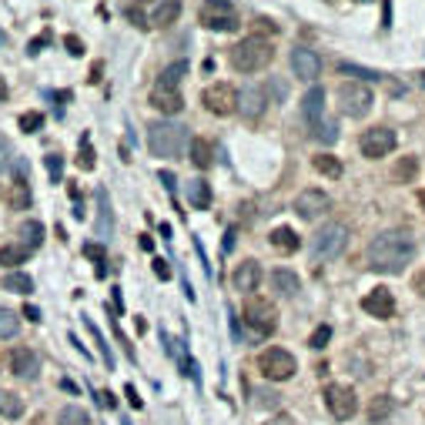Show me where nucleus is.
<instances>
[{
	"instance_id": "f257e3e1",
	"label": "nucleus",
	"mask_w": 425,
	"mask_h": 425,
	"mask_svg": "<svg viewBox=\"0 0 425 425\" xmlns=\"http://www.w3.org/2000/svg\"><path fill=\"white\" fill-rule=\"evenodd\" d=\"M365 258H369V268L379 275H402L415 258V241L402 231H385L379 238L369 245L365 251Z\"/></svg>"
},
{
	"instance_id": "f03ea898",
	"label": "nucleus",
	"mask_w": 425,
	"mask_h": 425,
	"mask_svg": "<svg viewBox=\"0 0 425 425\" xmlns=\"http://www.w3.org/2000/svg\"><path fill=\"white\" fill-rule=\"evenodd\" d=\"M148 148L154 158H181L188 148V128L178 121H158L148 128Z\"/></svg>"
},
{
	"instance_id": "7ed1b4c3",
	"label": "nucleus",
	"mask_w": 425,
	"mask_h": 425,
	"mask_svg": "<svg viewBox=\"0 0 425 425\" xmlns=\"http://www.w3.org/2000/svg\"><path fill=\"white\" fill-rule=\"evenodd\" d=\"M188 71L185 61H178L158 77V84L151 88V108H158L161 114H178V111L185 108V98H181V74Z\"/></svg>"
},
{
	"instance_id": "20e7f679",
	"label": "nucleus",
	"mask_w": 425,
	"mask_h": 425,
	"mask_svg": "<svg viewBox=\"0 0 425 425\" xmlns=\"http://www.w3.org/2000/svg\"><path fill=\"white\" fill-rule=\"evenodd\" d=\"M275 57V47L265 41V37H245L238 44L231 47V67L241 71V74H255V71H262V67L272 64Z\"/></svg>"
},
{
	"instance_id": "39448f33",
	"label": "nucleus",
	"mask_w": 425,
	"mask_h": 425,
	"mask_svg": "<svg viewBox=\"0 0 425 425\" xmlns=\"http://www.w3.org/2000/svg\"><path fill=\"white\" fill-rule=\"evenodd\" d=\"M241 315H245V325L258 338H268L278 332V308H275L268 298H262V295H248Z\"/></svg>"
},
{
	"instance_id": "423d86ee",
	"label": "nucleus",
	"mask_w": 425,
	"mask_h": 425,
	"mask_svg": "<svg viewBox=\"0 0 425 425\" xmlns=\"http://www.w3.org/2000/svg\"><path fill=\"white\" fill-rule=\"evenodd\" d=\"M349 245V228L345 225H322V228L312 235V258L315 262H335L338 255Z\"/></svg>"
},
{
	"instance_id": "0eeeda50",
	"label": "nucleus",
	"mask_w": 425,
	"mask_h": 425,
	"mask_svg": "<svg viewBox=\"0 0 425 425\" xmlns=\"http://www.w3.org/2000/svg\"><path fill=\"white\" fill-rule=\"evenodd\" d=\"M258 372L268 382H288L298 372V362H295L292 352H285V349H265L258 355Z\"/></svg>"
},
{
	"instance_id": "6e6552de",
	"label": "nucleus",
	"mask_w": 425,
	"mask_h": 425,
	"mask_svg": "<svg viewBox=\"0 0 425 425\" xmlns=\"http://www.w3.org/2000/svg\"><path fill=\"white\" fill-rule=\"evenodd\" d=\"M372 104H375V98H372V91L365 88V84H342L338 88V111L345 114V118H365L372 111Z\"/></svg>"
},
{
	"instance_id": "1a4fd4ad",
	"label": "nucleus",
	"mask_w": 425,
	"mask_h": 425,
	"mask_svg": "<svg viewBox=\"0 0 425 425\" xmlns=\"http://www.w3.org/2000/svg\"><path fill=\"white\" fill-rule=\"evenodd\" d=\"M198 21L205 24L208 31H218V34H228L238 27V17H235L228 0H205L201 11H198Z\"/></svg>"
},
{
	"instance_id": "9d476101",
	"label": "nucleus",
	"mask_w": 425,
	"mask_h": 425,
	"mask_svg": "<svg viewBox=\"0 0 425 425\" xmlns=\"http://www.w3.org/2000/svg\"><path fill=\"white\" fill-rule=\"evenodd\" d=\"M201 104H205L211 114L228 118L231 111H238V91L231 88L228 81H218V84H211V88L201 91Z\"/></svg>"
},
{
	"instance_id": "9b49d317",
	"label": "nucleus",
	"mask_w": 425,
	"mask_h": 425,
	"mask_svg": "<svg viewBox=\"0 0 425 425\" xmlns=\"http://www.w3.org/2000/svg\"><path fill=\"white\" fill-rule=\"evenodd\" d=\"M325 405L332 419H338V422H349L352 415L359 412V399L352 392V385H338V382L325 389Z\"/></svg>"
},
{
	"instance_id": "f8f14e48",
	"label": "nucleus",
	"mask_w": 425,
	"mask_h": 425,
	"mask_svg": "<svg viewBox=\"0 0 425 425\" xmlns=\"http://www.w3.org/2000/svg\"><path fill=\"white\" fill-rule=\"evenodd\" d=\"M399 144V138H395V131L392 128H369V131L362 134V141H359V148H362V154L365 158H385V154H392V148Z\"/></svg>"
},
{
	"instance_id": "ddd939ff",
	"label": "nucleus",
	"mask_w": 425,
	"mask_h": 425,
	"mask_svg": "<svg viewBox=\"0 0 425 425\" xmlns=\"http://www.w3.org/2000/svg\"><path fill=\"white\" fill-rule=\"evenodd\" d=\"M328 208H332V198H328L325 191H318V188H305L302 195L295 198V215H298V218H305V221L322 218Z\"/></svg>"
},
{
	"instance_id": "4468645a",
	"label": "nucleus",
	"mask_w": 425,
	"mask_h": 425,
	"mask_svg": "<svg viewBox=\"0 0 425 425\" xmlns=\"http://www.w3.org/2000/svg\"><path fill=\"white\" fill-rule=\"evenodd\" d=\"M292 71H295V77H302V81H315V77L322 74V57H318L312 47H295Z\"/></svg>"
},
{
	"instance_id": "2eb2a0df",
	"label": "nucleus",
	"mask_w": 425,
	"mask_h": 425,
	"mask_svg": "<svg viewBox=\"0 0 425 425\" xmlns=\"http://www.w3.org/2000/svg\"><path fill=\"white\" fill-rule=\"evenodd\" d=\"M362 308L369 312L372 318H392L395 315V298H392V292L389 288H372L365 298H362Z\"/></svg>"
},
{
	"instance_id": "dca6fc26",
	"label": "nucleus",
	"mask_w": 425,
	"mask_h": 425,
	"mask_svg": "<svg viewBox=\"0 0 425 425\" xmlns=\"http://www.w3.org/2000/svg\"><path fill=\"white\" fill-rule=\"evenodd\" d=\"M7 365H11V372H14V375H21V379H34V375L41 372V359H37V352L24 349V345H17V349L7 355Z\"/></svg>"
},
{
	"instance_id": "f3484780",
	"label": "nucleus",
	"mask_w": 425,
	"mask_h": 425,
	"mask_svg": "<svg viewBox=\"0 0 425 425\" xmlns=\"http://www.w3.org/2000/svg\"><path fill=\"white\" fill-rule=\"evenodd\" d=\"M231 285L238 288V292L251 295V292H258V285H262V265L258 262H241L238 268H235V275H231Z\"/></svg>"
},
{
	"instance_id": "a211bd4d",
	"label": "nucleus",
	"mask_w": 425,
	"mask_h": 425,
	"mask_svg": "<svg viewBox=\"0 0 425 425\" xmlns=\"http://www.w3.org/2000/svg\"><path fill=\"white\" fill-rule=\"evenodd\" d=\"M265 111V91H258L255 84L245 91H238V114L245 121H258Z\"/></svg>"
},
{
	"instance_id": "6ab92c4d",
	"label": "nucleus",
	"mask_w": 425,
	"mask_h": 425,
	"mask_svg": "<svg viewBox=\"0 0 425 425\" xmlns=\"http://www.w3.org/2000/svg\"><path fill=\"white\" fill-rule=\"evenodd\" d=\"M302 111H305L308 124L315 128V124H322V111H325V91L318 88V84H312V88L305 91V98H302Z\"/></svg>"
},
{
	"instance_id": "aec40b11",
	"label": "nucleus",
	"mask_w": 425,
	"mask_h": 425,
	"mask_svg": "<svg viewBox=\"0 0 425 425\" xmlns=\"http://www.w3.org/2000/svg\"><path fill=\"white\" fill-rule=\"evenodd\" d=\"M114 235V211H111V195L98 188V238L108 241Z\"/></svg>"
},
{
	"instance_id": "412c9836",
	"label": "nucleus",
	"mask_w": 425,
	"mask_h": 425,
	"mask_svg": "<svg viewBox=\"0 0 425 425\" xmlns=\"http://www.w3.org/2000/svg\"><path fill=\"white\" fill-rule=\"evenodd\" d=\"M181 17V0H161L148 17V27H171Z\"/></svg>"
},
{
	"instance_id": "4be33fe9",
	"label": "nucleus",
	"mask_w": 425,
	"mask_h": 425,
	"mask_svg": "<svg viewBox=\"0 0 425 425\" xmlns=\"http://www.w3.org/2000/svg\"><path fill=\"white\" fill-rule=\"evenodd\" d=\"M419 158L415 154H405V158H399L392 168V178H395V185H412L415 178H419Z\"/></svg>"
},
{
	"instance_id": "5701e85b",
	"label": "nucleus",
	"mask_w": 425,
	"mask_h": 425,
	"mask_svg": "<svg viewBox=\"0 0 425 425\" xmlns=\"http://www.w3.org/2000/svg\"><path fill=\"white\" fill-rule=\"evenodd\" d=\"M272 248L275 251H285V255H295V251L302 248V238L295 235V228H275L272 231Z\"/></svg>"
},
{
	"instance_id": "b1692460",
	"label": "nucleus",
	"mask_w": 425,
	"mask_h": 425,
	"mask_svg": "<svg viewBox=\"0 0 425 425\" xmlns=\"http://www.w3.org/2000/svg\"><path fill=\"white\" fill-rule=\"evenodd\" d=\"M272 288L282 295V298H295V295H298V275L288 272V268H278V272L272 275Z\"/></svg>"
},
{
	"instance_id": "393cba45",
	"label": "nucleus",
	"mask_w": 425,
	"mask_h": 425,
	"mask_svg": "<svg viewBox=\"0 0 425 425\" xmlns=\"http://www.w3.org/2000/svg\"><path fill=\"white\" fill-rule=\"evenodd\" d=\"M188 201H191L198 211H208V208H211V188H208V181H201V178L188 181Z\"/></svg>"
},
{
	"instance_id": "a878e982",
	"label": "nucleus",
	"mask_w": 425,
	"mask_h": 425,
	"mask_svg": "<svg viewBox=\"0 0 425 425\" xmlns=\"http://www.w3.org/2000/svg\"><path fill=\"white\" fill-rule=\"evenodd\" d=\"M4 292H14V295H31L34 292V278L27 272H11L4 275Z\"/></svg>"
},
{
	"instance_id": "bb28decb",
	"label": "nucleus",
	"mask_w": 425,
	"mask_h": 425,
	"mask_svg": "<svg viewBox=\"0 0 425 425\" xmlns=\"http://www.w3.org/2000/svg\"><path fill=\"white\" fill-rule=\"evenodd\" d=\"M365 415H369L372 425H382L389 415H392V399H389V395H375L369 402V409H365Z\"/></svg>"
},
{
	"instance_id": "cd10ccee",
	"label": "nucleus",
	"mask_w": 425,
	"mask_h": 425,
	"mask_svg": "<svg viewBox=\"0 0 425 425\" xmlns=\"http://www.w3.org/2000/svg\"><path fill=\"white\" fill-rule=\"evenodd\" d=\"M27 258H31V248H24L21 241H17V245H4V248H0V265H4V268H17V265H24Z\"/></svg>"
},
{
	"instance_id": "c85d7f7f",
	"label": "nucleus",
	"mask_w": 425,
	"mask_h": 425,
	"mask_svg": "<svg viewBox=\"0 0 425 425\" xmlns=\"http://www.w3.org/2000/svg\"><path fill=\"white\" fill-rule=\"evenodd\" d=\"M17 238H21V245L24 248H37L41 241H44V225L41 221H24L21 225V231H17Z\"/></svg>"
},
{
	"instance_id": "c756f323",
	"label": "nucleus",
	"mask_w": 425,
	"mask_h": 425,
	"mask_svg": "<svg viewBox=\"0 0 425 425\" xmlns=\"http://www.w3.org/2000/svg\"><path fill=\"white\" fill-rule=\"evenodd\" d=\"M312 168H315L318 175H325V178H342V171H345V168H342V161H338V158H332V154H318V158H312Z\"/></svg>"
},
{
	"instance_id": "7c9ffc66",
	"label": "nucleus",
	"mask_w": 425,
	"mask_h": 425,
	"mask_svg": "<svg viewBox=\"0 0 425 425\" xmlns=\"http://www.w3.org/2000/svg\"><path fill=\"white\" fill-rule=\"evenodd\" d=\"M191 164H195L198 171H205L208 164H211V144L205 138H195L191 141Z\"/></svg>"
},
{
	"instance_id": "2f4dec72",
	"label": "nucleus",
	"mask_w": 425,
	"mask_h": 425,
	"mask_svg": "<svg viewBox=\"0 0 425 425\" xmlns=\"http://www.w3.org/2000/svg\"><path fill=\"white\" fill-rule=\"evenodd\" d=\"M0 415H7V419H21V415H24L21 395L4 392V389H0Z\"/></svg>"
},
{
	"instance_id": "473e14b6",
	"label": "nucleus",
	"mask_w": 425,
	"mask_h": 425,
	"mask_svg": "<svg viewBox=\"0 0 425 425\" xmlns=\"http://www.w3.org/2000/svg\"><path fill=\"white\" fill-rule=\"evenodd\" d=\"M57 422L61 425H91V415L81 409V405H64L61 415H57Z\"/></svg>"
},
{
	"instance_id": "72a5a7b5",
	"label": "nucleus",
	"mask_w": 425,
	"mask_h": 425,
	"mask_svg": "<svg viewBox=\"0 0 425 425\" xmlns=\"http://www.w3.org/2000/svg\"><path fill=\"white\" fill-rule=\"evenodd\" d=\"M81 318H84V325H88V332L94 335V342H98V352H101V359H104V365H108V369H114V355H111L108 342H104V335L98 332V325H94V322H91L88 315H81Z\"/></svg>"
},
{
	"instance_id": "f704fd0d",
	"label": "nucleus",
	"mask_w": 425,
	"mask_h": 425,
	"mask_svg": "<svg viewBox=\"0 0 425 425\" xmlns=\"http://www.w3.org/2000/svg\"><path fill=\"white\" fill-rule=\"evenodd\" d=\"M17 312H11V308H0V338H14L17 335Z\"/></svg>"
},
{
	"instance_id": "c9c22d12",
	"label": "nucleus",
	"mask_w": 425,
	"mask_h": 425,
	"mask_svg": "<svg viewBox=\"0 0 425 425\" xmlns=\"http://www.w3.org/2000/svg\"><path fill=\"white\" fill-rule=\"evenodd\" d=\"M77 168H81V171H94V148H91V138H88V134L81 138V151H77Z\"/></svg>"
},
{
	"instance_id": "e433bc0d",
	"label": "nucleus",
	"mask_w": 425,
	"mask_h": 425,
	"mask_svg": "<svg viewBox=\"0 0 425 425\" xmlns=\"http://www.w3.org/2000/svg\"><path fill=\"white\" fill-rule=\"evenodd\" d=\"M278 405H282V395L275 389H258L255 392V409H278Z\"/></svg>"
},
{
	"instance_id": "4c0bfd02",
	"label": "nucleus",
	"mask_w": 425,
	"mask_h": 425,
	"mask_svg": "<svg viewBox=\"0 0 425 425\" xmlns=\"http://www.w3.org/2000/svg\"><path fill=\"white\" fill-rule=\"evenodd\" d=\"M338 74H349V77H365V81H382L379 71L372 67H359V64H338Z\"/></svg>"
},
{
	"instance_id": "58836bf2",
	"label": "nucleus",
	"mask_w": 425,
	"mask_h": 425,
	"mask_svg": "<svg viewBox=\"0 0 425 425\" xmlns=\"http://www.w3.org/2000/svg\"><path fill=\"white\" fill-rule=\"evenodd\" d=\"M44 128V114L41 111H27V114H21V131L34 134V131H41Z\"/></svg>"
},
{
	"instance_id": "ea45409f",
	"label": "nucleus",
	"mask_w": 425,
	"mask_h": 425,
	"mask_svg": "<svg viewBox=\"0 0 425 425\" xmlns=\"http://www.w3.org/2000/svg\"><path fill=\"white\" fill-rule=\"evenodd\" d=\"M328 342H332V325H318L315 332H312V338H308V345H312L315 352H322Z\"/></svg>"
},
{
	"instance_id": "a19ab883",
	"label": "nucleus",
	"mask_w": 425,
	"mask_h": 425,
	"mask_svg": "<svg viewBox=\"0 0 425 425\" xmlns=\"http://www.w3.org/2000/svg\"><path fill=\"white\" fill-rule=\"evenodd\" d=\"M312 131H315V138H318V141H322V144H332V141H338V124H332V121H328V124H315Z\"/></svg>"
},
{
	"instance_id": "79ce46f5",
	"label": "nucleus",
	"mask_w": 425,
	"mask_h": 425,
	"mask_svg": "<svg viewBox=\"0 0 425 425\" xmlns=\"http://www.w3.org/2000/svg\"><path fill=\"white\" fill-rule=\"evenodd\" d=\"M44 161H47V175H51V181H54V185H61V171H64V158H61V154H47Z\"/></svg>"
},
{
	"instance_id": "37998d69",
	"label": "nucleus",
	"mask_w": 425,
	"mask_h": 425,
	"mask_svg": "<svg viewBox=\"0 0 425 425\" xmlns=\"http://www.w3.org/2000/svg\"><path fill=\"white\" fill-rule=\"evenodd\" d=\"M47 44H51V34H41V37H34L31 44H27V54L37 57L41 54V47H47Z\"/></svg>"
},
{
	"instance_id": "c03bdc74",
	"label": "nucleus",
	"mask_w": 425,
	"mask_h": 425,
	"mask_svg": "<svg viewBox=\"0 0 425 425\" xmlns=\"http://www.w3.org/2000/svg\"><path fill=\"white\" fill-rule=\"evenodd\" d=\"M64 47H67V54H74V57L84 54V41H81V37H71V34H67V37H64Z\"/></svg>"
},
{
	"instance_id": "a18cd8bd",
	"label": "nucleus",
	"mask_w": 425,
	"mask_h": 425,
	"mask_svg": "<svg viewBox=\"0 0 425 425\" xmlns=\"http://www.w3.org/2000/svg\"><path fill=\"white\" fill-rule=\"evenodd\" d=\"M128 17H131L141 31H148V17H144V11H141V4H134V7H128Z\"/></svg>"
},
{
	"instance_id": "49530a36",
	"label": "nucleus",
	"mask_w": 425,
	"mask_h": 425,
	"mask_svg": "<svg viewBox=\"0 0 425 425\" xmlns=\"http://www.w3.org/2000/svg\"><path fill=\"white\" fill-rule=\"evenodd\" d=\"M84 255H88V258H94L98 265H104V248H101V245H94V241H88V245H84Z\"/></svg>"
},
{
	"instance_id": "de8ad7c7",
	"label": "nucleus",
	"mask_w": 425,
	"mask_h": 425,
	"mask_svg": "<svg viewBox=\"0 0 425 425\" xmlns=\"http://www.w3.org/2000/svg\"><path fill=\"white\" fill-rule=\"evenodd\" d=\"M154 275H158V278H161V282H168V278H171V268H168V262H164V258H154Z\"/></svg>"
},
{
	"instance_id": "09e8293b",
	"label": "nucleus",
	"mask_w": 425,
	"mask_h": 425,
	"mask_svg": "<svg viewBox=\"0 0 425 425\" xmlns=\"http://www.w3.org/2000/svg\"><path fill=\"white\" fill-rule=\"evenodd\" d=\"M47 98L57 101V114H61V108H64L67 101H71V91H47Z\"/></svg>"
},
{
	"instance_id": "8fccbe9b",
	"label": "nucleus",
	"mask_w": 425,
	"mask_h": 425,
	"mask_svg": "<svg viewBox=\"0 0 425 425\" xmlns=\"http://www.w3.org/2000/svg\"><path fill=\"white\" fill-rule=\"evenodd\" d=\"M124 395H128V402H131V409H141V405H144V399L138 395V389H134V385H128V389H124Z\"/></svg>"
},
{
	"instance_id": "3c124183",
	"label": "nucleus",
	"mask_w": 425,
	"mask_h": 425,
	"mask_svg": "<svg viewBox=\"0 0 425 425\" xmlns=\"http://www.w3.org/2000/svg\"><path fill=\"white\" fill-rule=\"evenodd\" d=\"M235 241H238V231H235V228H228V231H225V241H221V248H225V251H231V248H235Z\"/></svg>"
},
{
	"instance_id": "603ef678",
	"label": "nucleus",
	"mask_w": 425,
	"mask_h": 425,
	"mask_svg": "<svg viewBox=\"0 0 425 425\" xmlns=\"http://www.w3.org/2000/svg\"><path fill=\"white\" fill-rule=\"evenodd\" d=\"M158 178H161V181H164V188H168V191H171V195H175V175H171V171H161V175H158Z\"/></svg>"
},
{
	"instance_id": "864d4df0",
	"label": "nucleus",
	"mask_w": 425,
	"mask_h": 425,
	"mask_svg": "<svg viewBox=\"0 0 425 425\" xmlns=\"http://www.w3.org/2000/svg\"><path fill=\"white\" fill-rule=\"evenodd\" d=\"M265 425H298L295 419H288V415H275V419H268Z\"/></svg>"
},
{
	"instance_id": "5fc2aeb1",
	"label": "nucleus",
	"mask_w": 425,
	"mask_h": 425,
	"mask_svg": "<svg viewBox=\"0 0 425 425\" xmlns=\"http://www.w3.org/2000/svg\"><path fill=\"white\" fill-rule=\"evenodd\" d=\"M415 292H419V295H425V272H419V275H415Z\"/></svg>"
},
{
	"instance_id": "6e6d98bb",
	"label": "nucleus",
	"mask_w": 425,
	"mask_h": 425,
	"mask_svg": "<svg viewBox=\"0 0 425 425\" xmlns=\"http://www.w3.org/2000/svg\"><path fill=\"white\" fill-rule=\"evenodd\" d=\"M71 345H74V349L81 352V355H84V359H91V352H88V345H81V342H77V335H71Z\"/></svg>"
},
{
	"instance_id": "4d7b16f0",
	"label": "nucleus",
	"mask_w": 425,
	"mask_h": 425,
	"mask_svg": "<svg viewBox=\"0 0 425 425\" xmlns=\"http://www.w3.org/2000/svg\"><path fill=\"white\" fill-rule=\"evenodd\" d=\"M24 318H31V322H41V312H37L34 305H27V308H24Z\"/></svg>"
},
{
	"instance_id": "13d9d810",
	"label": "nucleus",
	"mask_w": 425,
	"mask_h": 425,
	"mask_svg": "<svg viewBox=\"0 0 425 425\" xmlns=\"http://www.w3.org/2000/svg\"><path fill=\"white\" fill-rule=\"evenodd\" d=\"M98 399H101V405H104V409H114V395H111V392H101Z\"/></svg>"
},
{
	"instance_id": "bf43d9fd",
	"label": "nucleus",
	"mask_w": 425,
	"mask_h": 425,
	"mask_svg": "<svg viewBox=\"0 0 425 425\" xmlns=\"http://www.w3.org/2000/svg\"><path fill=\"white\" fill-rule=\"evenodd\" d=\"M141 248L144 251H154V238H151V235H141Z\"/></svg>"
},
{
	"instance_id": "052dcab7",
	"label": "nucleus",
	"mask_w": 425,
	"mask_h": 425,
	"mask_svg": "<svg viewBox=\"0 0 425 425\" xmlns=\"http://www.w3.org/2000/svg\"><path fill=\"white\" fill-rule=\"evenodd\" d=\"M7 94H11V91H7V84H4V77H0V101H7Z\"/></svg>"
},
{
	"instance_id": "680f3d73",
	"label": "nucleus",
	"mask_w": 425,
	"mask_h": 425,
	"mask_svg": "<svg viewBox=\"0 0 425 425\" xmlns=\"http://www.w3.org/2000/svg\"><path fill=\"white\" fill-rule=\"evenodd\" d=\"M419 81H422V84H425V74H419Z\"/></svg>"
},
{
	"instance_id": "e2e57ef3",
	"label": "nucleus",
	"mask_w": 425,
	"mask_h": 425,
	"mask_svg": "<svg viewBox=\"0 0 425 425\" xmlns=\"http://www.w3.org/2000/svg\"><path fill=\"white\" fill-rule=\"evenodd\" d=\"M121 425H134V422H128V419H124V422H121Z\"/></svg>"
},
{
	"instance_id": "0e129e2a",
	"label": "nucleus",
	"mask_w": 425,
	"mask_h": 425,
	"mask_svg": "<svg viewBox=\"0 0 425 425\" xmlns=\"http://www.w3.org/2000/svg\"><path fill=\"white\" fill-rule=\"evenodd\" d=\"M359 4H362V0H359Z\"/></svg>"
}]
</instances>
